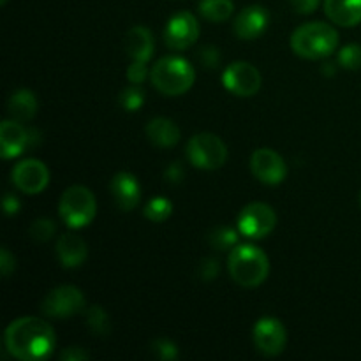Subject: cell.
Returning a JSON list of instances; mask_svg holds the SVG:
<instances>
[{"label": "cell", "instance_id": "1", "mask_svg": "<svg viewBox=\"0 0 361 361\" xmlns=\"http://www.w3.org/2000/svg\"><path fill=\"white\" fill-rule=\"evenodd\" d=\"M4 344L11 356L21 361L48 358L56 344L53 328L39 317H20L7 326Z\"/></svg>", "mask_w": 361, "mask_h": 361}, {"label": "cell", "instance_id": "2", "mask_svg": "<svg viewBox=\"0 0 361 361\" xmlns=\"http://www.w3.org/2000/svg\"><path fill=\"white\" fill-rule=\"evenodd\" d=\"M338 34L334 27L321 21L305 23L291 35V48L303 59H326L337 49Z\"/></svg>", "mask_w": 361, "mask_h": 361}, {"label": "cell", "instance_id": "3", "mask_svg": "<svg viewBox=\"0 0 361 361\" xmlns=\"http://www.w3.org/2000/svg\"><path fill=\"white\" fill-rule=\"evenodd\" d=\"M229 274L236 284L256 288L263 284L270 271V261L261 249L254 245H236L229 254Z\"/></svg>", "mask_w": 361, "mask_h": 361}, {"label": "cell", "instance_id": "4", "mask_svg": "<svg viewBox=\"0 0 361 361\" xmlns=\"http://www.w3.org/2000/svg\"><path fill=\"white\" fill-rule=\"evenodd\" d=\"M194 67L180 56H164L150 71L152 85L164 95H182L194 85Z\"/></svg>", "mask_w": 361, "mask_h": 361}, {"label": "cell", "instance_id": "5", "mask_svg": "<svg viewBox=\"0 0 361 361\" xmlns=\"http://www.w3.org/2000/svg\"><path fill=\"white\" fill-rule=\"evenodd\" d=\"M59 212L69 228L80 229L94 221L97 214V204L90 189L83 185H73L60 197Z\"/></svg>", "mask_w": 361, "mask_h": 361}, {"label": "cell", "instance_id": "6", "mask_svg": "<svg viewBox=\"0 0 361 361\" xmlns=\"http://www.w3.org/2000/svg\"><path fill=\"white\" fill-rule=\"evenodd\" d=\"M187 157L200 169H219L228 159V148L224 141L210 133L196 134L187 145Z\"/></svg>", "mask_w": 361, "mask_h": 361}, {"label": "cell", "instance_id": "7", "mask_svg": "<svg viewBox=\"0 0 361 361\" xmlns=\"http://www.w3.org/2000/svg\"><path fill=\"white\" fill-rule=\"evenodd\" d=\"M41 310L48 317H66L76 316L81 310H85V296L74 286H60V288L51 289L44 296L41 303Z\"/></svg>", "mask_w": 361, "mask_h": 361}, {"label": "cell", "instance_id": "8", "mask_svg": "<svg viewBox=\"0 0 361 361\" xmlns=\"http://www.w3.org/2000/svg\"><path fill=\"white\" fill-rule=\"evenodd\" d=\"M275 224H277V215L264 203L247 204L238 215V229L247 238H264L274 231Z\"/></svg>", "mask_w": 361, "mask_h": 361}, {"label": "cell", "instance_id": "9", "mask_svg": "<svg viewBox=\"0 0 361 361\" xmlns=\"http://www.w3.org/2000/svg\"><path fill=\"white\" fill-rule=\"evenodd\" d=\"M222 83L231 94L240 95V97H250L259 92L261 74L249 62H235L224 71Z\"/></svg>", "mask_w": 361, "mask_h": 361}, {"label": "cell", "instance_id": "10", "mask_svg": "<svg viewBox=\"0 0 361 361\" xmlns=\"http://www.w3.org/2000/svg\"><path fill=\"white\" fill-rule=\"evenodd\" d=\"M254 344L264 356H277L286 348V328L275 317H261L254 326Z\"/></svg>", "mask_w": 361, "mask_h": 361}, {"label": "cell", "instance_id": "11", "mask_svg": "<svg viewBox=\"0 0 361 361\" xmlns=\"http://www.w3.org/2000/svg\"><path fill=\"white\" fill-rule=\"evenodd\" d=\"M250 169L259 182L268 185H277L284 182L288 168L281 155L270 148H259L250 157Z\"/></svg>", "mask_w": 361, "mask_h": 361}, {"label": "cell", "instance_id": "12", "mask_svg": "<svg viewBox=\"0 0 361 361\" xmlns=\"http://www.w3.org/2000/svg\"><path fill=\"white\" fill-rule=\"evenodd\" d=\"M13 183L25 194H39L46 189L49 182L48 168L41 161L27 159L13 169Z\"/></svg>", "mask_w": 361, "mask_h": 361}, {"label": "cell", "instance_id": "13", "mask_svg": "<svg viewBox=\"0 0 361 361\" xmlns=\"http://www.w3.org/2000/svg\"><path fill=\"white\" fill-rule=\"evenodd\" d=\"M197 35H200V25H197L196 18L183 11V13H176L168 21L164 30V41L169 48L185 49L196 42Z\"/></svg>", "mask_w": 361, "mask_h": 361}, {"label": "cell", "instance_id": "14", "mask_svg": "<svg viewBox=\"0 0 361 361\" xmlns=\"http://www.w3.org/2000/svg\"><path fill=\"white\" fill-rule=\"evenodd\" d=\"M270 14L263 6H249L236 16L235 34L243 41L256 39L267 30Z\"/></svg>", "mask_w": 361, "mask_h": 361}, {"label": "cell", "instance_id": "15", "mask_svg": "<svg viewBox=\"0 0 361 361\" xmlns=\"http://www.w3.org/2000/svg\"><path fill=\"white\" fill-rule=\"evenodd\" d=\"M109 190H111L113 197H115V203L123 212L134 210L141 200L140 182L130 173L122 171L113 176L111 183H109Z\"/></svg>", "mask_w": 361, "mask_h": 361}, {"label": "cell", "instance_id": "16", "mask_svg": "<svg viewBox=\"0 0 361 361\" xmlns=\"http://www.w3.org/2000/svg\"><path fill=\"white\" fill-rule=\"evenodd\" d=\"M30 145V130L18 120H6L0 126V152L4 159L18 157Z\"/></svg>", "mask_w": 361, "mask_h": 361}, {"label": "cell", "instance_id": "17", "mask_svg": "<svg viewBox=\"0 0 361 361\" xmlns=\"http://www.w3.org/2000/svg\"><path fill=\"white\" fill-rule=\"evenodd\" d=\"M56 254L63 268H76L87 259V243L81 236L67 233L56 242Z\"/></svg>", "mask_w": 361, "mask_h": 361}, {"label": "cell", "instance_id": "18", "mask_svg": "<svg viewBox=\"0 0 361 361\" xmlns=\"http://www.w3.org/2000/svg\"><path fill=\"white\" fill-rule=\"evenodd\" d=\"M126 51L134 62H145L154 55V35L148 28L134 27L126 35Z\"/></svg>", "mask_w": 361, "mask_h": 361}, {"label": "cell", "instance_id": "19", "mask_svg": "<svg viewBox=\"0 0 361 361\" xmlns=\"http://www.w3.org/2000/svg\"><path fill=\"white\" fill-rule=\"evenodd\" d=\"M324 11L328 18L341 27L361 23V0H324Z\"/></svg>", "mask_w": 361, "mask_h": 361}, {"label": "cell", "instance_id": "20", "mask_svg": "<svg viewBox=\"0 0 361 361\" xmlns=\"http://www.w3.org/2000/svg\"><path fill=\"white\" fill-rule=\"evenodd\" d=\"M147 136L155 147H175L180 141V129L169 118H154L147 126Z\"/></svg>", "mask_w": 361, "mask_h": 361}, {"label": "cell", "instance_id": "21", "mask_svg": "<svg viewBox=\"0 0 361 361\" xmlns=\"http://www.w3.org/2000/svg\"><path fill=\"white\" fill-rule=\"evenodd\" d=\"M7 111L18 122H27L37 111V99L30 90H16L7 101Z\"/></svg>", "mask_w": 361, "mask_h": 361}, {"label": "cell", "instance_id": "22", "mask_svg": "<svg viewBox=\"0 0 361 361\" xmlns=\"http://www.w3.org/2000/svg\"><path fill=\"white\" fill-rule=\"evenodd\" d=\"M233 11H235L233 0H201L200 4L201 16L208 21H214V23L228 20Z\"/></svg>", "mask_w": 361, "mask_h": 361}, {"label": "cell", "instance_id": "23", "mask_svg": "<svg viewBox=\"0 0 361 361\" xmlns=\"http://www.w3.org/2000/svg\"><path fill=\"white\" fill-rule=\"evenodd\" d=\"M87 324L92 330V334L99 335V337H106L111 331V323H109L108 314L99 305L87 309Z\"/></svg>", "mask_w": 361, "mask_h": 361}, {"label": "cell", "instance_id": "24", "mask_svg": "<svg viewBox=\"0 0 361 361\" xmlns=\"http://www.w3.org/2000/svg\"><path fill=\"white\" fill-rule=\"evenodd\" d=\"M208 243L214 247L215 250H226L233 249L238 243V235L235 229L231 228H217L208 235Z\"/></svg>", "mask_w": 361, "mask_h": 361}, {"label": "cell", "instance_id": "25", "mask_svg": "<svg viewBox=\"0 0 361 361\" xmlns=\"http://www.w3.org/2000/svg\"><path fill=\"white\" fill-rule=\"evenodd\" d=\"M173 204L166 197H155L145 207V217L154 222H164L171 215Z\"/></svg>", "mask_w": 361, "mask_h": 361}, {"label": "cell", "instance_id": "26", "mask_svg": "<svg viewBox=\"0 0 361 361\" xmlns=\"http://www.w3.org/2000/svg\"><path fill=\"white\" fill-rule=\"evenodd\" d=\"M145 102V92L141 88H137L136 85L130 88H123L122 94H120V106H122L126 111H137V109L143 106Z\"/></svg>", "mask_w": 361, "mask_h": 361}, {"label": "cell", "instance_id": "27", "mask_svg": "<svg viewBox=\"0 0 361 361\" xmlns=\"http://www.w3.org/2000/svg\"><path fill=\"white\" fill-rule=\"evenodd\" d=\"M55 222L51 219H35L30 226V236L35 242H48L55 235Z\"/></svg>", "mask_w": 361, "mask_h": 361}, {"label": "cell", "instance_id": "28", "mask_svg": "<svg viewBox=\"0 0 361 361\" xmlns=\"http://www.w3.org/2000/svg\"><path fill=\"white\" fill-rule=\"evenodd\" d=\"M338 63L344 69H360L361 67V46L360 44H348L338 53Z\"/></svg>", "mask_w": 361, "mask_h": 361}, {"label": "cell", "instance_id": "29", "mask_svg": "<svg viewBox=\"0 0 361 361\" xmlns=\"http://www.w3.org/2000/svg\"><path fill=\"white\" fill-rule=\"evenodd\" d=\"M197 60L207 69H215L221 63V53H219V49L215 46H203L197 51Z\"/></svg>", "mask_w": 361, "mask_h": 361}, {"label": "cell", "instance_id": "30", "mask_svg": "<svg viewBox=\"0 0 361 361\" xmlns=\"http://www.w3.org/2000/svg\"><path fill=\"white\" fill-rule=\"evenodd\" d=\"M154 353L164 361H173L178 356V349L168 338H159V341L154 342Z\"/></svg>", "mask_w": 361, "mask_h": 361}, {"label": "cell", "instance_id": "31", "mask_svg": "<svg viewBox=\"0 0 361 361\" xmlns=\"http://www.w3.org/2000/svg\"><path fill=\"white\" fill-rule=\"evenodd\" d=\"M219 271H221V267H219V261L215 259V257H207V259L201 261L200 267H197V274H200V277L207 282L215 281V279L219 277Z\"/></svg>", "mask_w": 361, "mask_h": 361}, {"label": "cell", "instance_id": "32", "mask_svg": "<svg viewBox=\"0 0 361 361\" xmlns=\"http://www.w3.org/2000/svg\"><path fill=\"white\" fill-rule=\"evenodd\" d=\"M148 76V71L145 62H133V66L127 69V78H129L130 83L141 85Z\"/></svg>", "mask_w": 361, "mask_h": 361}, {"label": "cell", "instance_id": "33", "mask_svg": "<svg viewBox=\"0 0 361 361\" xmlns=\"http://www.w3.org/2000/svg\"><path fill=\"white\" fill-rule=\"evenodd\" d=\"M14 268H16L14 256L7 249H2V252H0V271H2L4 277H9L14 271Z\"/></svg>", "mask_w": 361, "mask_h": 361}, {"label": "cell", "instance_id": "34", "mask_svg": "<svg viewBox=\"0 0 361 361\" xmlns=\"http://www.w3.org/2000/svg\"><path fill=\"white\" fill-rule=\"evenodd\" d=\"M183 176H185V171H183L180 162H173V164L164 171L166 182L169 183H180L183 180Z\"/></svg>", "mask_w": 361, "mask_h": 361}, {"label": "cell", "instance_id": "35", "mask_svg": "<svg viewBox=\"0 0 361 361\" xmlns=\"http://www.w3.org/2000/svg\"><path fill=\"white\" fill-rule=\"evenodd\" d=\"M291 6L295 7L296 13L300 14H310L317 9L319 6V0H289Z\"/></svg>", "mask_w": 361, "mask_h": 361}, {"label": "cell", "instance_id": "36", "mask_svg": "<svg viewBox=\"0 0 361 361\" xmlns=\"http://www.w3.org/2000/svg\"><path fill=\"white\" fill-rule=\"evenodd\" d=\"M88 358H90V355L85 353L81 348H69L60 353V360L62 361H85Z\"/></svg>", "mask_w": 361, "mask_h": 361}, {"label": "cell", "instance_id": "37", "mask_svg": "<svg viewBox=\"0 0 361 361\" xmlns=\"http://www.w3.org/2000/svg\"><path fill=\"white\" fill-rule=\"evenodd\" d=\"M4 210H6L7 215L16 214L20 210V201H18V197H14L13 194H6V197H4Z\"/></svg>", "mask_w": 361, "mask_h": 361}, {"label": "cell", "instance_id": "38", "mask_svg": "<svg viewBox=\"0 0 361 361\" xmlns=\"http://www.w3.org/2000/svg\"><path fill=\"white\" fill-rule=\"evenodd\" d=\"M334 63H326V66L323 67V73L324 74H328V76H331V74H334Z\"/></svg>", "mask_w": 361, "mask_h": 361}, {"label": "cell", "instance_id": "39", "mask_svg": "<svg viewBox=\"0 0 361 361\" xmlns=\"http://www.w3.org/2000/svg\"><path fill=\"white\" fill-rule=\"evenodd\" d=\"M7 2H9V0H0V4H2V6H6Z\"/></svg>", "mask_w": 361, "mask_h": 361}, {"label": "cell", "instance_id": "40", "mask_svg": "<svg viewBox=\"0 0 361 361\" xmlns=\"http://www.w3.org/2000/svg\"><path fill=\"white\" fill-rule=\"evenodd\" d=\"M360 204H361V194H360Z\"/></svg>", "mask_w": 361, "mask_h": 361}]
</instances>
